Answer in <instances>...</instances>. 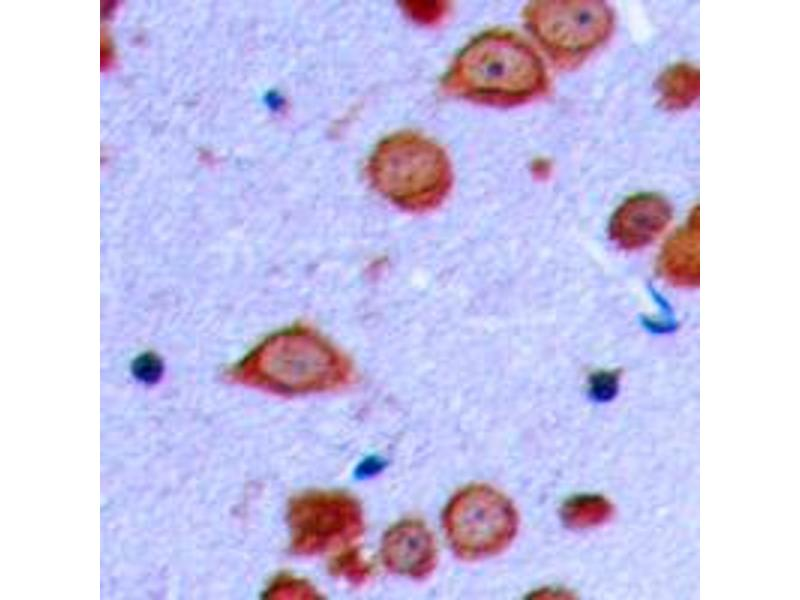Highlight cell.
<instances>
[{
    "instance_id": "obj_1",
    "label": "cell",
    "mask_w": 800,
    "mask_h": 600,
    "mask_svg": "<svg viewBox=\"0 0 800 600\" xmlns=\"http://www.w3.org/2000/svg\"><path fill=\"white\" fill-rule=\"evenodd\" d=\"M450 97L513 107L545 96L546 67L532 45L507 29H491L472 39L454 58L440 82Z\"/></svg>"
},
{
    "instance_id": "obj_2",
    "label": "cell",
    "mask_w": 800,
    "mask_h": 600,
    "mask_svg": "<svg viewBox=\"0 0 800 600\" xmlns=\"http://www.w3.org/2000/svg\"><path fill=\"white\" fill-rule=\"evenodd\" d=\"M367 174L382 196L411 212L436 209L453 184V170L445 150L412 131L382 139L371 153Z\"/></svg>"
},
{
    "instance_id": "obj_3",
    "label": "cell",
    "mask_w": 800,
    "mask_h": 600,
    "mask_svg": "<svg viewBox=\"0 0 800 600\" xmlns=\"http://www.w3.org/2000/svg\"><path fill=\"white\" fill-rule=\"evenodd\" d=\"M273 337L235 371V379L280 395L329 391L351 377L348 363L311 334L290 331Z\"/></svg>"
},
{
    "instance_id": "obj_4",
    "label": "cell",
    "mask_w": 800,
    "mask_h": 600,
    "mask_svg": "<svg viewBox=\"0 0 800 600\" xmlns=\"http://www.w3.org/2000/svg\"><path fill=\"white\" fill-rule=\"evenodd\" d=\"M523 21L553 64L579 66L611 35L614 13L603 1L539 0L523 11Z\"/></svg>"
},
{
    "instance_id": "obj_5",
    "label": "cell",
    "mask_w": 800,
    "mask_h": 600,
    "mask_svg": "<svg viewBox=\"0 0 800 600\" xmlns=\"http://www.w3.org/2000/svg\"><path fill=\"white\" fill-rule=\"evenodd\" d=\"M518 525L511 502L485 485L459 491L444 513L446 537L454 552L465 560L496 555L509 546Z\"/></svg>"
},
{
    "instance_id": "obj_6",
    "label": "cell",
    "mask_w": 800,
    "mask_h": 600,
    "mask_svg": "<svg viewBox=\"0 0 800 600\" xmlns=\"http://www.w3.org/2000/svg\"><path fill=\"white\" fill-rule=\"evenodd\" d=\"M290 547L299 556L342 550L364 530L362 507L352 495L310 490L291 498L287 507Z\"/></svg>"
},
{
    "instance_id": "obj_7",
    "label": "cell",
    "mask_w": 800,
    "mask_h": 600,
    "mask_svg": "<svg viewBox=\"0 0 800 600\" xmlns=\"http://www.w3.org/2000/svg\"><path fill=\"white\" fill-rule=\"evenodd\" d=\"M381 559L385 567L395 574L424 579L433 572L437 561L434 537L421 521L402 520L384 534Z\"/></svg>"
},
{
    "instance_id": "obj_8",
    "label": "cell",
    "mask_w": 800,
    "mask_h": 600,
    "mask_svg": "<svg viewBox=\"0 0 800 600\" xmlns=\"http://www.w3.org/2000/svg\"><path fill=\"white\" fill-rule=\"evenodd\" d=\"M671 217V206L662 196L653 193L634 195L614 212L609 235L622 249H640L661 235Z\"/></svg>"
},
{
    "instance_id": "obj_9",
    "label": "cell",
    "mask_w": 800,
    "mask_h": 600,
    "mask_svg": "<svg viewBox=\"0 0 800 600\" xmlns=\"http://www.w3.org/2000/svg\"><path fill=\"white\" fill-rule=\"evenodd\" d=\"M659 270L666 281L684 288L699 284V207L666 242L659 258Z\"/></svg>"
},
{
    "instance_id": "obj_10",
    "label": "cell",
    "mask_w": 800,
    "mask_h": 600,
    "mask_svg": "<svg viewBox=\"0 0 800 600\" xmlns=\"http://www.w3.org/2000/svg\"><path fill=\"white\" fill-rule=\"evenodd\" d=\"M656 89L664 107L671 110L687 109L699 97V70L688 63L674 64L658 77Z\"/></svg>"
},
{
    "instance_id": "obj_11",
    "label": "cell",
    "mask_w": 800,
    "mask_h": 600,
    "mask_svg": "<svg viewBox=\"0 0 800 600\" xmlns=\"http://www.w3.org/2000/svg\"><path fill=\"white\" fill-rule=\"evenodd\" d=\"M611 513L609 503L595 495L576 496L564 504L561 516L571 528H588L603 523Z\"/></svg>"
},
{
    "instance_id": "obj_12",
    "label": "cell",
    "mask_w": 800,
    "mask_h": 600,
    "mask_svg": "<svg viewBox=\"0 0 800 600\" xmlns=\"http://www.w3.org/2000/svg\"><path fill=\"white\" fill-rule=\"evenodd\" d=\"M329 570L332 575L353 585L364 584L372 574V566L355 546L340 550L333 557Z\"/></svg>"
},
{
    "instance_id": "obj_13",
    "label": "cell",
    "mask_w": 800,
    "mask_h": 600,
    "mask_svg": "<svg viewBox=\"0 0 800 600\" xmlns=\"http://www.w3.org/2000/svg\"><path fill=\"white\" fill-rule=\"evenodd\" d=\"M264 597L275 600H313L321 598L318 590L309 581L293 574L277 575L267 586Z\"/></svg>"
},
{
    "instance_id": "obj_14",
    "label": "cell",
    "mask_w": 800,
    "mask_h": 600,
    "mask_svg": "<svg viewBox=\"0 0 800 600\" xmlns=\"http://www.w3.org/2000/svg\"><path fill=\"white\" fill-rule=\"evenodd\" d=\"M618 376L612 372H601L591 379V394L598 400H607L617 389Z\"/></svg>"
}]
</instances>
